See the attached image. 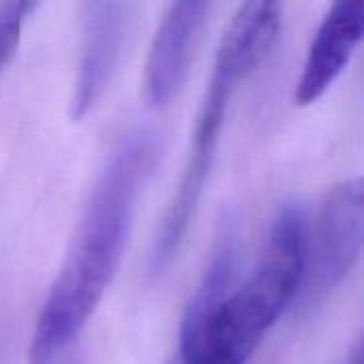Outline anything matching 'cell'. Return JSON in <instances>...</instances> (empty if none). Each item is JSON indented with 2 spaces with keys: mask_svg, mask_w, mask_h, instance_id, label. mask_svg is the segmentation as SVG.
Returning <instances> with one entry per match:
<instances>
[{
  "mask_svg": "<svg viewBox=\"0 0 364 364\" xmlns=\"http://www.w3.org/2000/svg\"><path fill=\"white\" fill-rule=\"evenodd\" d=\"M158 156L149 132L128 134L109 156L36 318L30 364H53L87 326L119 269L136 200Z\"/></svg>",
  "mask_w": 364,
  "mask_h": 364,
  "instance_id": "1",
  "label": "cell"
},
{
  "mask_svg": "<svg viewBox=\"0 0 364 364\" xmlns=\"http://www.w3.org/2000/svg\"><path fill=\"white\" fill-rule=\"evenodd\" d=\"M309 262V220L288 205L273 220L264 252L235 286L239 252L224 245L194 290L179 335L181 364H247L292 303Z\"/></svg>",
  "mask_w": 364,
  "mask_h": 364,
  "instance_id": "2",
  "label": "cell"
},
{
  "mask_svg": "<svg viewBox=\"0 0 364 364\" xmlns=\"http://www.w3.org/2000/svg\"><path fill=\"white\" fill-rule=\"evenodd\" d=\"M282 11L284 9L279 2H245L235 13L220 41L213 73L198 109L181 181L175 188L154 237L149 269L156 277L173 264L181 250L215 160L230 100L235 98L239 85L267 60L277 43Z\"/></svg>",
  "mask_w": 364,
  "mask_h": 364,
  "instance_id": "3",
  "label": "cell"
},
{
  "mask_svg": "<svg viewBox=\"0 0 364 364\" xmlns=\"http://www.w3.org/2000/svg\"><path fill=\"white\" fill-rule=\"evenodd\" d=\"M364 186L348 179L328 190L316 230V286L320 292L337 288L358 264L363 254Z\"/></svg>",
  "mask_w": 364,
  "mask_h": 364,
  "instance_id": "4",
  "label": "cell"
},
{
  "mask_svg": "<svg viewBox=\"0 0 364 364\" xmlns=\"http://www.w3.org/2000/svg\"><path fill=\"white\" fill-rule=\"evenodd\" d=\"M130 4L87 2L83 6L81 55L70 98V117L81 122L107 92L122 58Z\"/></svg>",
  "mask_w": 364,
  "mask_h": 364,
  "instance_id": "5",
  "label": "cell"
},
{
  "mask_svg": "<svg viewBox=\"0 0 364 364\" xmlns=\"http://www.w3.org/2000/svg\"><path fill=\"white\" fill-rule=\"evenodd\" d=\"M209 2H175L164 13L145 64V100L151 107H166L183 87Z\"/></svg>",
  "mask_w": 364,
  "mask_h": 364,
  "instance_id": "6",
  "label": "cell"
},
{
  "mask_svg": "<svg viewBox=\"0 0 364 364\" xmlns=\"http://www.w3.org/2000/svg\"><path fill=\"white\" fill-rule=\"evenodd\" d=\"M364 34L363 0L335 2L324 15L307 51L294 100L301 107L320 100L350 64Z\"/></svg>",
  "mask_w": 364,
  "mask_h": 364,
  "instance_id": "7",
  "label": "cell"
},
{
  "mask_svg": "<svg viewBox=\"0 0 364 364\" xmlns=\"http://www.w3.org/2000/svg\"><path fill=\"white\" fill-rule=\"evenodd\" d=\"M32 9V2L21 0L0 4V70L15 55V49L21 41V26Z\"/></svg>",
  "mask_w": 364,
  "mask_h": 364,
  "instance_id": "8",
  "label": "cell"
},
{
  "mask_svg": "<svg viewBox=\"0 0 364 364\" xmlns=\"http://www.w3.org/2000/svg\"><path fill=\"white\" fill-rule=\"evenodd\" d=\"M348 364H363V354H360V348H356V352L352 354L350 363Z\"/></svg>",
  "mask_w": 364,
  "mask_h": 364,
  "instance_id": "9",
  "label": "cell"
}]
</instances>
